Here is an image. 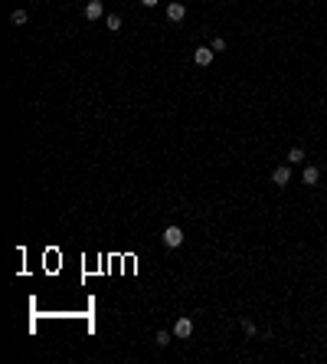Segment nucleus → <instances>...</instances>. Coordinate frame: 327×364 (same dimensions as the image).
<instances>
[{
    "label": "nucleus",
    "instance_id": "nucleus-1",
    "mask_svg": "<svg viewBox=\"0 0 327 364\" xmlns=\"http://www.w3.org/2000/svg\"><path fill=\"white\" fill-rule=\"evenodd\" d=\"M161 240H164L167 250H177V246H184V230H180V227H167Z\"/></svg>",
    "mask_w": 327,
    "mask_h": 364
},
{
    "label": "nucleus",
    "instance_id": "nucleus-2",
    "mask_svg": "<svg viewBox=\"0 0 327 364\" xmlns=\"http://www.w3.org/2000/svg\"><path fill=\"white\" fill-rule=\"evenodd\" d=\"M186 17V7L184 3H180V0H170V3H167V20H174V23H180Z\"/></svg>",
    "mask_w": 327,
    "mask_h": 364
},
{
    "label": "nucleus",
    "instance_id": "nucleus-3",
    "mask_svg": "<svg viewBox=\"0 0 327 364\" xmlns=\"http://www.w3.org/2000/svg\"><path fill=\"white\" fill-rule=\"evenodd\" d=\"M288 181H291V167H288V164H278V167H275V171H272V184H278V187H285Z\"/></svg>",
    "mask_w": 327,
    "mask_h": 364
},
{
    "label": "nucleus",
    "instance_id": "nucleus-4",
    "mask_svg": "<svg viewBox=\"0 0 327 364\" xmlns=\"http://www.w3.org/2000/svg\"><path fill=\"white\" fill-rule=\"evenodd\" d=\"M193 335V321L190 318H177L174 321V338H190Z\"/></svg>",
    "mask_w": 327,
    "mask_h": 364
},
{
    "label": "nucleus",
    "instance_id": "nucleus-5",
    "mask_svg": "<svg viewBox=\"0 0 327 364\" xmlns=\"http://www.w3.org/2000/svg\"><path fill=\"white\" fill-rule=\"evenodd\" d=\"M213 56H216V53H213V46H200V49L193 53V63H196V66H209Z\"/></svg>",
    "mask_w": 327,
    "mask_h": 364
},
{
    "label": "nucleus",
    "instance_id": "nucleus-6",
    "mask_svg": "<svg viewBox=\"0 0 327 364\" xmlns=\"http://www.w3.org/2000/svg\"><path fill=\"white\" fill-rule=\"evenodd\" d=\"M85 17H88V20H98V17H105V7H102V0H88V3H85Z\"/></svg>",
    "mask_w": 327,
    "mask_h": 364
},
{
    "label": "nucleus",
    "instance_id": "nucleus-7",
    "mask_svg": "<svg viewBox=\"0 0 327 364\" xmlns=\"http://www.w3.org/2000/svg\"><path fill=\"white\" fill-rule=\"evenodd\" d=\"M301 181H305L307 187H314L317 181H321V171H317V167H314V164H307V167H305V171H301Z\"/></svg>",
    "mask_w": 327,
    "mask_h": 364
},
{
    "label": "nucleus",
    "instance_id": "nucleus-8",
    "mask_svg": "<svg viewBox=\"0 0 327 364\" xmlns=\"http://www.w3.org/2000/svg\"><path fill=\"white\" fill-rule=\"evenodd\" d=\"M170 338H174V331H157V335H154V344H157V348H167Z\"/></svg>",
    "mask_w": 327,
    "mask_h": 364
},
{
    "label": "nucleus",
    "instance_id": "nucleus-9",
    "mask_svg": "<svg viewBox=\"0 0 327 364\" xmlns=\"http://www.w3.org/2000/svg\"><path fill=\"white\" fill-rule=\"evenodd\" d=\"M105 26H108L111 33H118V30H121V17H118V13H108V17H105Z\"/></svg>",
    "mask_w": 327,
    "mask_h": 364
},
{
    "label": "nucleus",
    "instance_id": "nucleus-10",
    "mask_svg": "<svg viewBox=\"0 0 327 364\" xmlns=\"http://www.w3.org/2000/svg\"><path fill=\"white\" fill-rule=\"evenodd\" d=\"M305 161V148H291L288 151V164H301Z\"/></svg>",
    "mask_w": 327,
    "mask_h": 364
},
{
    "label": "nucleus",
    "instance_id": "nucleus-11",
    "mask_svg": "<svg viewBox=\"0 0 327 364\" xmlns=\"http://www.w3.org/2000/svg\"><path fill=\"white\" fill-rule=\"evenodd\" d=\"M10 20L17 23V26H23V23L30 20V13H26V10H13V13H10Z\"/></svg>",
    "mask_w": 327,
    "mask_h": 364
},
{
    "label": "nucleus",
    "instance_id": "nucleus-12",
    "mask_svg": "<svg viewBox=\"0 0 327 364\" xmlns=\"http://www.w3.org/2000/svg\"><path fill=\"white\" fill-rule=\"evenodd\" d=\"M209 46H213V53H223V49H226V40H223V36H216Z\"/></svg>",
    "mask_w": 327,
    "mask_h": 364
},
{
    "label": "nucleus",
    "instance_id": "nucleus-13",
    "mask_svg": "<svg viewBox=\"0 0 327 364\" xmlns=\"http://www.w3.org/2000/svg\"><path fill=\"white\" fill-rule=\"evenodd\" d=\"M242 328H245V335H255V331H259V328H255V321H252V318H242Z\"/></svg>",
    "mask_w": 327,
    "mask_h": 364
},
{
    "label": "nucleus",
    "instance_id": "nucleus-14",
    "mask_svg": "<svg viewBox=\"0 0 327 364\" xmlns=\"http://www.w3.org/2000/svg\"><path fill=\"white\" fill-rule=\"evenodd\" d=\"M138 3H141V7H154V3H157V0H138Z\"/></svg>",
    "mask_w": 327,
    "mask_h": 364
}]
</instances>
